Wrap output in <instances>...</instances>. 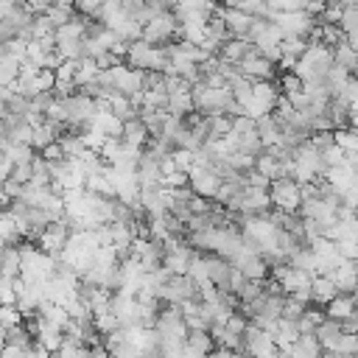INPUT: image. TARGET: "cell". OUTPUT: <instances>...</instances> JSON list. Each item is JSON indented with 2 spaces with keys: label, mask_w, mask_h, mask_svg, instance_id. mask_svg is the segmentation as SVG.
Here are the masks:
<instances>
[{
  "label": "cell",
  "mask_w": 358,
  "mask_h": 358,
  "mask_svg": "<svg viewBox=\"0 0 358 358\" xmlns=\"http://www.w3.org/2000/svg\"><path fill=\"white\" fill-rule=\"evenodd\" d=\"M305 308H308V302H302V299H296V296H285V302H282V313H280V319H288V322H296L302 313H305Z\"/></svg>",
  "instance_id": "41"
},
{
  "label": "cell",
  "mask_w": 358,
  "mask_h": 358,
  "mask_svg": "<svg viewBox=\"0 0 358 358\" xmlns=\"http://www.w3.org/2000/svg\"><path fill=\"white\" fill-rule=\"evenodd\" d=\"M0 305H14V280L0 274Z\"/></svg>",
  "instance_id": "47"
},
{
  "label": "cell",
  "mask_w": 358,
  "mask_h": 358,
  "mask_svg": "<svg viewBox=\"0 0 358 358\" xmlns=\"http://www.w3.org/2000/svg\"><path fill=\"white\" fill-rule=\"evenodd\" d=\"M336 358H358V333H338V338L324 350Z\"/></svg>",
  "instance_id": "25"
},
{
  "label": "cell",
  "mask_w": 358,
  "mask_h": 358,
  "mask_svg": "<svg viewBox=\"0 0 358 358\" xmlns=\"http://www.w3.org/2000/svg\"><path fill=\"white\" fill-rule=\"evenodd\" d=\"M3 182H6V176H0V199H3Z\"/></svg>",
  "instance_id": "55"
},
{
  "label": "cell",
  "mask_w": 358,
  "mask_h": 358,
  "mask_svg": "<svg viewBox=\"0 0 358 358\" xmlns=\"http://www.w3.org/2000/svg\"><path fill=\"white\" fill-rule=\"evenodd\" d=\"M53 358H87V344L73 341V338L64 336V341H62V347L53 352Z\"/></svg>",
  "instance_id": "38"
},
{
  "label": "cell",
  "mask_w": 358,
  "mask_h": 358,
  "mask_svg": "<svg viewBox=\"0 0 358 358\" xmlns=\"http://www.w3.org/2000/svg\"><path fill=\"white\" fill-rule=\"evenodd\" d=\"M268 333H271V338H274V344H277L280 352H288L291 344L299 338V327H296V322H288V319H277L274 327H271Z\"/></svg>",
  "instance_id": "16"
},
{
  "label": "cell",
  "mask_w": 358,
  "mask_h": 358,
  "mask_svg": "<svg viewBox=\"0 0 358 358\" xmlns=\"http://www.w3.org/2000/svg\"><path fill=\"white\" fill-rule=\"evenodd\" d=\"M277 358H291V355H288V352H280V355H277Z\"/></svg>",
  "instance_id": "57"
},
{
  "label": "cell",
  "mask_w": 358,
  "mask_h": 358,
  "mask_svg": "<svg viewBox=\"0 0 358 358\" xmlns=\"http://www.w3.org/2000/svg\"><path fill=\"white\" fill-rule=\"evenodd\" d=\"M280 352H263V355H255V358H277Z\"/></svg>",
  "instance_id": "54"
},
{
  "label": "cell",
  "mask_w": 358,
  "mask_h": 358,
  "mask_svg": "<svg viewBox=\"0 0 358 358\" xmlns=\"http://www.w3.org/2000/svg\"><path fill=\"white\" fill-rule=\"evenodd\" d=\"M280 129H282V126H280V120H277L274 115H263V117L255 120V131H257L263 148H271V145L280 143Z\"/></svg>",
  "instance_id": "19"
},
{
  "label": "cell",
  "mask_w": 358,
  "mask_h": 358,
  "mask_svg": "<svg viewBox=\"0 0 358 358\" xmlns=\"http://www.w3.org/2000/svg\"><path fill=\"white\" fill-rule=\"evenodd\" d=\"M338 333H341V322H336V319H324L316 330H313V336L319 338V344H322V350H327L336 338H338Z\"/></svg>",
  "instance_id": "34"
},
{
  "label": "cell",
  "mask_w": 358,
  "mask_h": 358,
  "mask_svg": "<svg viewBox=\"0 0 358 358\" xmlns=\"http://www.w3.org/2000/svg\"><path fill=\"white\" fill-rule=\"evenodd\" d=\"M355 313V299L352 294H336L327 305H324V316L327 319H336V322H344Z\"/></svg>",
  "instance_id": "21"
},
{
  "label": "cell",
  "mask_w": 358,
  "mask_h": 358,
  "mask_svg": "<svg viewBox=\"0 0 358 358\" xmlns=\"http://www.w3.org/2000/svg\"><path fill=\"white\" fill-rule=\"evenodd\" d=\"M87 358H109V347L106 344H90L87 347Z\"/></svg>",
  "instance_id": "50"
},
{
  "label": "cell",
  "mask_w": 358,
  "mask_h": 358,
  "mask_svg": "<svg viewBox=\"0 0 358 358\" xmlns=\"http://www.w3.org/2000/svg\"><path fill=\"white\" fill-rule=\"evenodd\" d=\"M350 129L358 131V112H350Z\"/></svg>",
  "instance_id": "52"
},
{
  "label": "cell",
  "mask_w": 358,
  "mask_h": 358,
  "mask_svg": "<svg viewBox=\"0 0 358 358\" xmlns=\"http://www.w3.org/2000/svg\"><path fill=\"white\" fill-rule=\"evenodd\" d=\"M176 3H179V0H168V6H171V8H173V6H176Z\"/></svg>",
  "instance_id": "58"
},
{
  "label": "cell",
  "mask_w": 358,
  "mask_h": 358,
  "mask_svg": "<svg viewBox=\"0 0 358 358\" xmlns=\"http://www.w3.org/2000/svg\"><path fill=\"white\" fill-rule=\"evenodd\" d=\"M140 39H143V42H148V45H157V48H165V45L176 42V39H179V22H176L173 11L154 14V17L143 25Z\"/></svg>",
  "instance_id": "2"
},
{
  "label": "cell",
  "mask_w": 358,
  "mask_h": 358,
  "mask_svg": "<svg viewBox=\"0 0 358 358\" xmlns=\"http://www.w3.org/2000/svg\"><path fill=\"white\" fill-rule=\"evenodd\" d=\"M179 39L201 48L207 42V22H182L179 25Z\"/></svg>",
  "instance_id": "29"
},
{
  "label": "cell",
  "mask_w": 358,
  "mask_h": 358,
  "mask_svg": "<svg viewBox=\"0 0 358 358\" xmlns=\"http://www.w3.org/2000/svg\"><path fill=\"white\" fill-rule=\"evenodd\" d=\"M34 148L31 145H6L3 148V157L11 162V168H17V165H28L31 159H34Z\"/></svg>",
  "instance_id": "35"
},
{
  "label": "cell",
  "mask_w": 358,
  "mask_h": 358,
  "mask_svg": "<svg viewBox=\"0 0 358 358\" xmlns=\"http://www.w3.org/2000/svg\"><path fill=\"white\" fill-rule=\"evenodd\" d=\"M70 224L64 221V218H59V221H50L42 232H39V238H36V246L45 252V255H50V257H59L62 252H64V246H67V241H70Z\"/></svg>",
  "instance_id": "7"
},
{
  "label": "cell",
  "mask_w": 358,
  "mask_h": 358,
  "mask_svg": "<svg viewBox=\"0 0 358 358\" xmlns=\"http://www.w3.org/2000/svg\"><path fill=\"white\" fill-rule=\"evenodd\" d=\"M171 159H173L176 171L190 173V168L196 165V151H187V148H173V151H171Z\"/></svg>",
  "instance_id": "40"
},
{
  "label": "cell",
  "mask_w": 358,
  "mask_h": 358,
  "mask_svg": "<svg viewBox=\"0 0 358 358\" xmlns=\"http://www.w3.org/2000/svg\"><path fill=\"white\" fill-rule=\"evenodd\" d=\"M241 352H246L249 358H255V355L280 352V350H277V344H274V338H271L268 330H263V327H257V324H249L246 333H243V350H241Z\"/></svg>",
  "instance_id": "12"
},
{
  "label": "cell",
  "mask_w": 358,
  "mask_h": 358,
  "mask_svg": "<svg viewBox=\"0 0 358 358\" xmlns=\"http://www.w3.org/2000/svg\"><path fill=\"white\" fill-rule=\"evenodd\" d=\"M221 185H224V179L210 165H193L190 173H187V187L196 196H201V199H215L218 190H221Z\"/></svg>",
  "instance_id": "6"
},
{
  "label": "cell",
  "mask_w": 358,
  "mask_h": 358,
  "mask_svg": "<svg viewBox=\"0 0 358 358\" xmlns=\"http://www.w3.org/2000/svg\"><path fill=\"white\" fill-rule=\"evenodd\" d=\"M193 112V98L190 92H168V115L187 117Z\"/></svg>",
  "instance_id": "32"
},
{
  "label": "cell",
  "mask_w": 358,
  "mask_h": 358,
  "mask_svg": "<svg viewBox=\"0 0 358 358\" xmlns=\"http://www.w3.org/2000/svg\"><path fill=\"white\" fill-rule=\"evenodd\" d=\"M322 358H336V355H330V352H322Z\"/></svg>",
  "instance_id": "59"
},
{
  "label": "cell",
  "mask_w": 358,
  "mask_h": 358,
  "mask_svg": "<svg viewBox=\"0 0 358 358\" xmlns=\"http://www.w3.org/2000/svg\"><path fill=\"white\" fill-rule=\"evenodd\" d=\"M39 157H42L45 162H50V165H53V162L67 159V157H64V151H62V145H59V140H56V143H50V145H45V148L39 151Z\"/></svg>",
  "instance_id": "45"
},
{
  "label": "cell",
  "mask_w": 358,
  "mask_h": 358,
  "mask_svg": "<svg viewBox=\"0 0 358 358\" xmlns=\"http://www.w3.org/2000/svg\"><path fill=\"white\" fill-rule=\"evenodd\" d=\"M196 296H199V288L187 274H168L162 280V285L157 288V299L165 305H182V302L196 299Z\"/></svg>",
  "instance_id": "3"
},
{
  "label": "cell",
  "mask_w": 358,
  "mask_h": 358,
  "mask_svg": "<svg viewBox=\"0 0 358 358\" xmlns=\"http://www.w3.org/2000/svg\"><path fill=\"white\" fill-rule=\"evenodd\" d=\"M268 199H271V207H274V210H282V213H296L299 204H302L299 185H296L291 176L274 179V182L268 185Z\"/></svg>",
  "instance_id": "5"
},
{
  "label": "cell",
  "mask_w": 358,
  "mask_h": 358,
  "mask_svg": "<svg viewBox=\"0 0 358 358\" xmlns=\"http://www.w3.org/2000/svg\"><path fill=\"white\" fill-rule=\"evenodd\" d=\"M31 129H34V131H31V148H34V151H42L45 145L56 143L59 134H62V126H56V123H50V120H42V123H36V126H31Z\"/></svg>",
  "instance_id": "20"
},
{
  "label": "cell",
  "mask_w": 358,
  "mask_h": 358,
  "mask_svg": "<svg viewBox=\"0 0 358 358\" xmlns=\"http://www.w3.org/2000/svg\"><path fill=\"white\" fill-rule=\"evenodd\" d=\"M322 344H319V338L313 336V333H305V336H299L294 344H291V350H288V355L291 358H322Z\"/></svg>",
  "instance_id": "24"
},
{
  "label": "cell",
  "mask_w": 358,
  "mask_h": 358,
  "mask_svg": "<svg viewBox=\"0 0 358 358\" xmlns=\"http://www.w3.org/2000/svg\"><path fill=\"white\" fill-rule=\"evenodd\" d=\"M210 358H241V352H235V350H218V347H215V350L210 352Z\"/></svg>",
  "instance_id": "51"
},
{
  "label": "cell",
  "mask_w": 358,
  "mask_h": 358,
  "mask_svg": "<svg viewBox=\"0 0 358 358\" xmlns=\"http://www.w3.org/2000/svg\"><path fill=\"white\" fill-rule=\"evenodd\" d=\"M338 294V288L333 285V280L327 274H316L313 282H310V305H327L333 296Z\"/></svg>",
  "instance_id": "22"
},
{
  "label": "cell",
  "mask_w": 358,
  "mask_h": 358,
  "mask_svg": "<svg viewBox=\"0 0 358 358\" xmlns=\"http://www.w3.org/2000/svg\"><path fill=\"white\" fill-rule=\"evenodd\" d=\"M327 277L333 280V285L338 288V294H355L358 291V263L341 260Z\"/></svg>",
  "instance_id": "14"
},
{
  "label": "cell",
  "mask_w": 358,
  "mask_h": 358,
  "mask_svg": "<svg viewBox=\"0 0 358 358\" xmlns=\"http://www.w3.org/2000/svg\"><path fill=\"white\" fill-rule=\"evenodd\" d=\"M109 112L117 117V120H123V123H129V120H134L137 117V109H134V103H131V98H126V95H109Z\"/></svg>",
  "instance_id": "27"
},
{
  "label": "cell",
  "mask_w": 358,
  "mask_h": 358,
  "mask_svg": "<svg viewBox=\"0 0 358 358\" xmlns=\"http://www.w3.org/2000/svg\"><path fill=\"white\" fill-rule=\"evenodd\" d=\"M20 266H22L20 243H3V249H0V274L17 280L20 277Z\"/></svg>",
  "instance_id": "18"
},
{
  "label": "cell",
  "mask_w": 358,
  "mask_h": 358,
  "mask_svg": "<svg viewBox=\"0 0 358 358\" xmlns=\"http://www.w3.org/2000/svg\"><path fill=\"white\" fill-rule=\"evenodd\" d=\"M333 64H336V67H341V70H347V73L352 76V73L358 70V50L344 39L341 45H336V48H333Z\"/></svg>",
  "instance_id": "26"
},
{
  "label": "cell",
  "mask_w": 358,
  "mask_h": 358,
  "mask_svg": "<svg viewBox=\"0 0 358 358\" xmlns=\"http://www.w3.org/2000/svg\"><path fill=\"white\" fill-rule=\"evenodd\" d=\"M215 6L218 3H210V0H179L171 11L179 25L182 22H207L215 14Z\"/></svg>",
  "instance_id": "9"
},
{
  "label": "cell",
  "mask_w": 358,
  "mask_h": 358,
  "mask_svg": "<svg viewBox=\"0 0 358 358\" xmlns=\"http://www.w3.org/2000/svg\"><path fill=\"white\" fill-rule=\"evenodd\" d=\"M308 246H310V252H313V260H316V271H319V274H330V271L341 263V255H338L336 241H330V238H316V241H310Z\"/></svg>",
  "instance_id": "10"
},
{
  "label": "cell",
  "mask_w": 358,
  "mask_h": 358,
  "mask_svg": "<svg viewBox=\"0 0 358 358\" xmlns=\"http://www.w3.org/2000/svg\"><path fill=\"white\" fill-rule=\"evenodd\" d=\"M255 53V45L249 42V39H227L224 45H221V50H218V59L224 62V64H241L246 56H252Z\"/></svg>",
  "instance_id": "15"
},
{
  "label": "cell",
  "mask_w": 358,
  "mask_h": 358,
  "mask_svg": "<svg viewBox=\"0 0 358 358\" xmlns=\"http://www.w3.org/2000/svg\"><path fill=\"white\" fill-rule=\"evenodd\" d=\"M341 204L358 213V176H355V182H352V185H350V187L341 193Z\"/></svg>",
  "instance_id": "48"
},
{
  "label": "cell",
  "mask_w": 358,
  "mask_h": 358,
  "mask_svg": "<svg viewBox=\"0 0 358 358\" xmlns=\"http://www.w3.org/2000/svg\"><path fill=\"white\" fill-rule=\"evenodd\" d=\"M333 140H336V145L344 151V154H352V151H358V131L355 129H336L333 131Z\"/></svg>",
  "instance_id": "36"
},
{
  "label": "cell",
  "mask_w": 358,
  "mask_h": 358,
  "mask_svg": "<svg viewBox=\"0 0 358 358\" xmlns=\"http://www.w3.org/2000/svg\"><path fill=\"white\" fill-rule=\"evenodd\" d=\"M336 98H341L350 106V112H358V76H350V81L344 84V90Z\"/></svg>",
  "instance_id": "42"
},
{
  "label": "cell",
  "mask_w": 358,
  "mask_h": 358,
  "mask_svg": "<svg viewBox=\"0 0 358 358\" xmlns=\"http://www.w3.org/2000/svg\"><path fill=\"white\" fill-rule=\"evenodd\" d=\"M185 344H187L190 350H196V352L207 355V358H210V352L215 350V341H213L210 330H190V333H187V338H185Z\"/></svg>",
  "instance_id": "31"
},
{
  "label": "cell",
  "mask_w": 358,
  "mask_h": 358,
  "mask_svg": "<svg viewBox=\"0 0 358 358\" xmlns=\"http://www.w3.org/2000/svg\"><path fill=\"white\" fill-rule=\"evenodd\" d=\"M338 28L344 31V36L355 34L358 31V3L355 6H347L341 8V17H338Z\"/></svg>",
  "instance_id": "39"
},
{
  "label": "cell",
  "mask_w": 358,
  "mask_h": 358,
  "mask_svg": "<svg viewBox=\"0 0 358 358\" xmlns=\"http://www.w3.org/2000/svg\"><path fill=\"white\" fill-rule=\"evenodd\" d=\"M271 22L282 31V36H299V39H308L310 31L319 25L316 17H310L302 8H296V11H274Z\"/></svg>",
  "instance_id": "4"
},
{
  "label": "cell",
  "mask_w": 358,
  "mask_h": 358,
  "mask_svg": "<svg viewBox=\"0 0 358 358\" xmlns=\"http://www.w3.org/2000/svg\"><path fill=\"white\" fill-rule=\"evenodd\" d=\"M120 143H123V145H129V148H137V151H143V148H145V143H148V129H145V123H143L140 117H134V120L123 123V134H120Z\"/></svg>",
  "instance_id": "17"
},
{
  "label": "cell",
  "mask_w": 358,
  "mask_h": 358,
  "mask_svg": "<svg viewBox=\"0 0 358 358\" xmlns=\"http://www.w3.org/2000/svg\"><path fill=\"white\" fill-rule=\"evenodd\" d=\"M224 327H227L229 333H235V336H241V338H243V333H246V327H249V319H246L243 313H238V310H235V313L224 322Z\"/></svg>",
  "instance_id": "44"
},
{
  "label": "cell",
  "mask_w": 358,
  "mask_h": 358,
  "mask_svg": "<svg viewBox=\"0 0 358 358\" xmlns=\"http://www.w3.org/2000/svg\"><path fill=\"white\" fill-rule=\"evenodd\" d=\"M6 347V327H0V350Z\"/></svg>",
  "instance_id": "53"
},
{
  "label": "cell",
  "mask_w": 358,
  "mask_h": 358,
  "mask_svg": "<svg viewBox=\"0 0 358 358\" xmlns=\"http://www.w3.org/2000/svg\"><path fill=\"white\" fill-rule=\"evenodd\" d=\"M98 64H95V59L92 56H84L78 64H76V90H81V87H87V84H92L95 78H98Z\"/></svg>",
  "instance_id": "30"
},
{
  "label": "cell",
  "mask_w": 358,
  "mask_h": 358,
  "mask_svg": "<svg viewBox=\"0 0 358 358\" xmlns=\"http://www.w3.org/2000/svg\"><path fill=\"white\" fill-rule=\"evenodd\" d=\"M232 131V117L229 115H210L207 117V140H221Z\"/></svg>",
  "instance_id": "33"
},
{
  "label": "cell",
  "mask_w": 358,
  "mask_h": 358,
  "mask_svg": "<svg viewBox=\"0 0 358 358\" xmlns=\"http://www.w3.org/2000/svg\"><path fill=\"white\" fill-rule=\"evenodd\" d=\"M14 3H25V0H14Z\"/></svg>",
  "instance_id": "60"
},
{
  "label": "cell",
  "mask_w": 358,
  "mask_h": 358,
  "mask_svg": "<svg viewBox=\"0 0 358 358\" xmlns=\"http://www.w3.org/2000/svg\"><path fill=\"white\" fill-rule=\"evenodd\" d=\"M22 322H25V313L17 305H0V327L11 330V327H20Z\"/></svg>",
  "instance_id": "37"
},
{
  "label": "cell",
  "mask_w": 358,
  "mask_h": 358,
  "mask_svg": "<svg viewBox=\"0 0 358 358\" xmlns=\"http://www.w3.org/2000/svg\"><path fill=\"white\" fill-rule=\"evenodd\" d=\"M109 76H112V90H115L117 95L131 98V95L143 92V78H145L143 70H134V67H129V64H117V67L109 70Z\"/></svg>",
  "instance_id": "8"
},
{
  "label": "cell",
  "mask_w": 358,
  "mask_h": 358,
  "mask_svg": "<svg viewBox=\"0 0 358 358\" xmlns=\"http://www.w3.org/2000/svg\"><path fill=\"white\" fill-rule=\"evenodd\" d=\"M90 129L101 131L103 137H120L123 134V120H117L109 109H103V112H95V117L90 120Z\"/></svg>",
  "instance_id": "23"
},
{
  "label": "cell",
  "mask_w": 358,
  "mask_h": 358,
  "mask_svg": "<svg viewBox=\"0 0 358 358\" xmlns=\"http://www.w3.org/2000/svg\"><path fill=\"white\" fill-rule=\"evenodd\" d=\"M73 14H76V11H70V8H53V6L45 11V17L50 20V25H53V28H62L64 22H70V20H73Z\"/></svg>",
  "instance_id": "43"
},
{
  "label": "cell",
  "mask_w": 358,
  "mask_h": 358,
  "mask_svg": "<svg viewBox=\"0 0 358 358\" xmlns=\"http://www.w3.org/2000/svg\"><path fill=\"white\" fill-rule=\"evenodd\" d=\"M22 6H25V8H31V11L39 17V14H45V11L50 8V0H25Z\"/></svg>",
  "instance_id": "49"
},
{
  "label": "cell",
  "mask_w": 358,
  "mask_h": 358,
  "mask_svg": "<svg viewBox=\"0 0 358 358\" xmlns=\"http://www.w3.org/2000/svg\"><path fill=\"white\" fill-rule=\"evenodd\" d=\"M327 316H324V310L319 308V305H308L305 308V313L296 319V327H299V336H305V333H313L322 322H324Z\"/></svg>",
  "instance_id": "28"
},
{
  "label": "cell",
  "mask_w": 358,
  "mask_h": 358,
  "mask_svg": "<svg viewBox=\"0 0 358 358\" xmlns=\"http://www.w3.org/2000/svg\"><path fill=\"white\" fill-rule=\"evenodd\" d=\"M352 299H355V310H358V291H355V294H352Z\"/></svg>",
  "instance_id": "56"
},
{
  "label": "cell",
  "mask_w": 358,
  "mask_h": 358,
  "mask_svg": "<svg viewBox=\"0 0 358 358\" xmlns=\"http://www.w3.org/2000/svg\"><path fill=\"white\" fill-rule=\"evenodd\" d=\"M338 255L341 260H350V263H358V241H338Z\"/></svg>",
  "instance_id": "46"
},
{
  "label": "cell",
  "mask_w": 358,
  "mask_h": 358,
  "mask_svg": "<svg viewBox=\"0 0 358 358\" xmlns=\"http://www.w3.org/2000/svg\"><path fill=\"white\" fill-rule=\"evenodd\" d=\"M215 14L224 20V25H227V31H229L232 39H246L249 36V28H252V20L255 17L243 14L241 8H221V6H215Z\"/></svg>",
  "instance_id": "13"
},
{
  "label": "cell",
  "mask_w": 358,
  "mask_h": 358,
  "mask_svg": "<svg viewBox=\"0 0 358 358\" xmlns=\"http://www.w3.org/2000/svg\"><path fill=\"white\" fill-rule=\"evenodd\" d=\"M241 76L249 78V81H274V73H277V64L268 62L266 56H260L257 50L252 56H246L241 64H238Z\"/></svg>",
  "instance_id": "11"
},
{
  "label": "cell",
  "mask_w": 358,
  "mask_h": 358,
  "mask_svg": "<svg viewBox=\"0 0 358 358\" xmlns=\"http://www.w3.org/2000/svg\"><path fill=\"white\" fill-rule=\"evenodd\" d=\"M126 64L134 67V70H143V73H165L168 64H171V56L165 48H157V45H148L143 39H134L129 42L126 48Z\"/></svg>",
  "instance_id": "1"
}]
</instances>
